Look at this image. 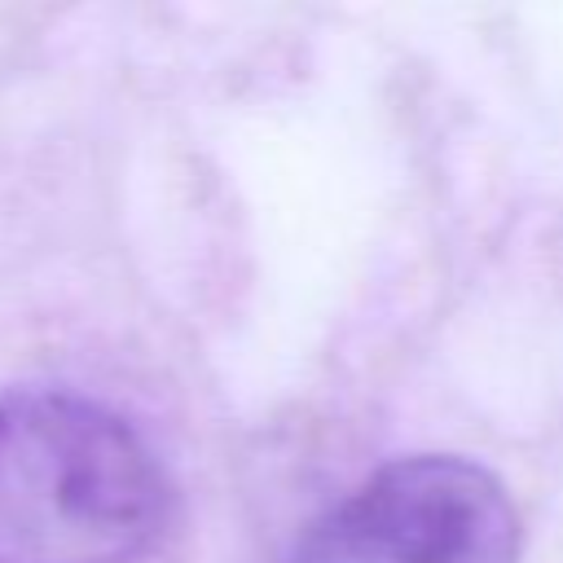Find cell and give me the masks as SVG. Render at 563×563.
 <instances>
[{
	"instance_id": "cell-1",
	"label": "cell",
	"mask_w": 563,
	"mask_h": 563,
	"mask_svg": "<svg viewBox=\"0 0 563 563\" xmlns=\"http://www.w3.org/2000/svg\"><path fill=\"white\" fill-rule=\"evenodd\" d=\"M172 515L145 435L66 387L0 396V563H136Z\"/></svg>"
},
{
	"instance_id": "cell-2",
	"label": "cell",
	"mask_w": 563,
	"mask_h": 563,
	"mask_svg": "<svg viewBox=\"0 0 563 563\" xmlns=\"http://www.w3.org/2000/svg\"><path fill=\"white\" fill-rule=\"evenodd\" d=\"M286 563H519V515L488 466L418 453L308 519Z\"/></svg>"
}]
</instances>
